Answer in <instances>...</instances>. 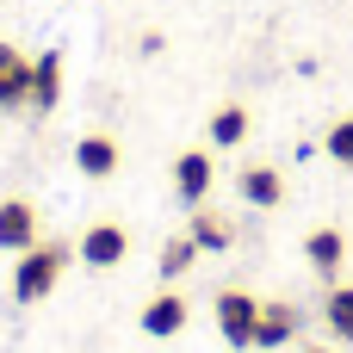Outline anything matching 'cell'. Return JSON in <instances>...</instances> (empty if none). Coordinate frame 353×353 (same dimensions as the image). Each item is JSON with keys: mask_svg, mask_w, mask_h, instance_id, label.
<instances>
[{"mask_svg": "<svg viewBox=\"0 0 353 353\" xmlns=\"http://www.w3.org/2000/svg\"><path fill=\"white\" fill-rule=\"evenodd\" d=\"M62 267H68V248H62V242H31V248L19 254V267H12V298H19V304H43V298L56 292Z\"/></svg>", "mask_w": 353, "mask_h": 353, "instance_id": "obj_1", "label": "cell"}, {"mask_svg": "<svg viewBox=\"0 0 353 353\" xmlns=\"http://www.w3.org/2000/svg\"><path fill=\"white\" fill-rule=\"evenodd\" d=\"M254 323H261V298L254 292H242V285L217 292V335L230 347H254Z\"/></svg>", "mask_w": 353, "mask_h": 353, "instance_id": "obj_2", "label": "cell"}, {"mask_svg": "<svg viewBox=\"0 0 353 353\" xmlns=\"http://www.w3.org/2000/svg\"><path fill=\"white\" fill-rule=\"evenodd\" d=\"M186 323H192V304H186L180 292H155V298L143 304V335H155V341H174Z\"/></svg>", "mask_w": 353, "mask_h": 353, "instance_id": "obj_3", "label": "cell"}, {"mask_svg": "<svg viewBox=\"0 0 353 353\" xmlns=\"http://www.w3.org/2000/svg\"><path fill=\"white\" fill-rule=\"evenodd\" d=\"M37 242V211L31 199H0V248L6 254H25Z\"/></svg>", "mask_w": 353, "mask_h": 353, "instance_id": "obj_4", "label": "cell"}, {"mask_svg": "<svg viewBox=\"0 0 353 353\" xmlns=\"http://www.w3.org/2000/svg\"><path fill=\"white\" fill-rule=\"evenodd\" d=\"M124 254H130L124 223H93V230L81 236V261H87V267H118Z\"/></svg>", "mask_w": 353, "mask_h": 353, "instance_id": "obj_5", "label": "cell"}, {"mask_svg": "<svg viewBox=\"0 0 353 353\" xmlns=\"http://www.w3.org/2000/svg\"><path fill=\"white\" fill-rule=\"evenodd\" d=\"M304 261H310L323 279H341V261H347V236H341L335 223L310 230V236H304Z\"/></svg>", "mask_w": 353, "mask_h": 353, "instance_id": "obj_6", "label": "cell"}, {"mask_svg": "<svg viewBox=\"0 0 353 353\" xmlns=\"http://www.w3.org/2000/svg\"><path fill=\"white\" fill-rule=\"evenodd\" d=\"M211 174H217V168H211V155H205V149L174 155V192H180L186 205H199V199L211 192Z\"/></svg>", "mask_w": 353, "mask_h": 353, "instance_id": "obj_7", "label": "cell"}, {"mask_svg": "<svg viewBox=\"0 0 353 353\" xmlns=\"http://www.w3.org/2000/svg\"><path fill=\"white\" fill-rule=\"evenodd\" d=\"M12 105H31V62L12 43H0V112Z\"/></svg>", "mask_w": 353, "mask_h": 353, "instance_id": "obj_8", "label": "cell"}, {"mask_svg": "<svg viewBox=\"0 0 353 353\" xmlns=\"http://www.w3.org/2000/svg\"><path fill=\"white\" fill-rule=\"evenodd\" d=\"M74 168H81L87 180H105V174H118V143H112L105 130H87V137L74 143Z\"/></svg>", "mask_w": 353, "mask_h": 353, "instance_id": "obj_9", "label": "cell"}, {"mask_svg": "<svg viewBox=\"0 0 353 353\" xmlns=\"http://www.w3.org/2000/svg\"><path fill=\"white\" fill-rule=\"evenodd\" d=\"M236 192H242V199H248L254 211H273V205L285 199V174H279V168H267V161H261V168H242Z\"/></svg>", "mask_w": 353, "mask_h": 353, "instance_id": "obj_10", "label": "cell"}, {"mask_svg": "<svg viewBox=\"0 0 353 353\" xmlns=\"http://www.w3.org/2000/svg\"><path fill=\"white\" fill-rule=\"evenodd\" d=\"M292 335H298V310L279 304V298H267L261 304V323H254V347H285Z\"/></svg>", "mask_w": 353, "mask_h": 353, "instance_id": "obj_11", "label": "cell"}, {"mask_svg": "<svg viewBox=\"0 0 353 353\" xmlns=\"http://www.w3.org/2000/svg\"><path fill=\"white\" fill-rule=\"evenodd\" d=\"M186 236L199 242V254H223V248L236 242L230 217H217V211H205V205H192V223H186Z\"/></svg>", "mask_w": 353, "mask_h": 353, "instance_id": "obj_12", "label": "cell"}, {"mask_svg": "<svg viewBox=\"0 0 353 353\" xmlns=\"http://www.w3.org/2000/svg\"><path fill=\"white\" fill-rule=\"evenodd\" d=\"M56 99H62V56H56V50H43V56L31 62V105H37V112H50Z\"/></svg>", "mask_w": 353, "mask_h": 353, "instance_id": "obj_13", "label": "cell"}, {"mask_svg": "<svg viewBox=\"0 0 353 353\" xmlns=\"http://www.w3.org/2000/svg\"><path fill=\"white\" fill-rule=\"evenodd\" d=\"M248 130H254V118H248V105H242V99H230V105H217V112H211V143H217V149H236Z\"/></svg>", "mask_w": 353, "mask_h": 353, "instance_id": "obj_14", "label": "cell"}, {"mask_svg": "<svg viewBox=\"0 0 353 353\" xmlns=\"http://www.w3.org/2000/svg\"><path fill=\"white\" fill-rule=\"evenodd\" d=\"M192 261H199V242H192V236L161 242V279H168V285H174V279H186V273H192Z\"/></svg>", "mask_w": 353, "mask_h": 353, "instance_id": "obj_15", "label": "cell"}, {"mask_svg": "<svg viewBox=\"0 0 353 353\" xmlns=\"http://www.w3.org/2000/svg\"><path fill=\"white\" fill-rule=\"evenodd\" d=\"M323 316H329V329H335L341 341H353V285H335V292H329Z\"/></svg>", "mask_w": 353, "mask_h": 353, "instance_id": "obj_16", "label": "cell"}, {"mask_svg": "<svg viewBox=\"0 0 353 353\" xmlns=\"http://www.w3.org/2000/svg\"><path fill=\"white\" fill-rule=\"evenodd\" d=\"M323 149H329V161H341V168H353V112H347V118H335V124H329V137H323Z\"/></svg>", "mask_w": 353, "mask_h": 353, "instance_id": "obj_17", "label": "cell"}, {"mask_svg": "<svg viewBox=\"0 0 353 353\" xmlns=\"http://www.w3.org/2000/svg\"><path fill=\"white\" fill-rule=\"evenodd\" d=\"M310 353H329V347H310Z\"/></svg>", "mask_w": 353, "mask_h": 353, "instance_id": "obj_18", "label": "cell"}]
</instances>
